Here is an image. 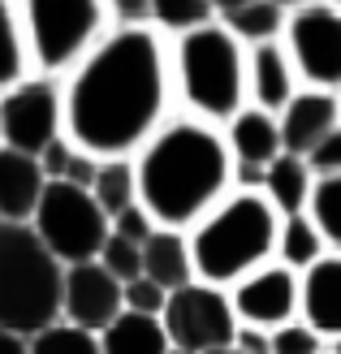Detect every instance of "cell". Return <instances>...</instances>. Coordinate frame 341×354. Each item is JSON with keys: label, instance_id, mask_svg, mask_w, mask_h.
I'll return each mask as SVG.
<instances>
[{"label": "cell", "instance_id": "cell-10", "mask_svg": "<svg viewBox=\"0 0 341 354\" xmlns=\"http://www.w3.org/2000/svg\"><path fill=\"white\" fill-rule=\"evenodd\" d=\"M160 328H165L169 346L190 354L233 342L238 320H233V307H229V290L208 286V281H186V286L169 290L165 307H160Z\"/></svg>", "mask_w": 341, "mask_h": 354}, {"label": "cell", "instance_id": "cell-4", "mask_svg": "<svg viewBox=\"0 0 341 354\" xmlns=\"http://www.w3.org/2000/svg\"><path fill=\"white\" fill-rule=\"evenodd\" d=\"M169 39V82L177 113L229 121L246 104V44L216 17Z\"/></svg>", "mask_w": 341, "mask_h": 354}, {"label": "cell", "instance_id": "cell-24", "mask_svg": "<svg viewBox=\"0 0 341 354\" xmlns=\"http://www.w3.org/2000/svg\"><path fill=\"white\" fill-rule=\"evenodd\" d=\"M39 160V169H44V177L48 182H69V186H86L91 182V173H95V165H100V156H91V151H82L74 138H65V134H57L52 143L35 156Z\"/></svg>", "mask_w": 341, "mask_h": 354}, {"label": "cell", "instance_id": "cell-30", "mask_svg": "<svg viewBox=\"0 0 341 354\" xmlns=\"http://www.w3.org/2000/svg\"><path fill=\"white\" fill-rule=\"evenodd\" d=\"M95 263H100V268H109L117 281H130V277H138V242L109 234V238L100 242V251H95Z\"/></svg>", "mask_w": 341, "mask_h": 354}, {"label": "cell", "instance_id": "cell-12", "mask_svg": "<svg viewBox=\"0 0 341 354\" xmlns=\"http://www.w3.org/2000/svg\"><path fill=\"white\" fill-rule=\"evenodd\" d=\"M117 311H121V281L109 268H100L95 259L61 268V315L57 320L100 333Z\"/></svg>", "mask_w": 341, "mask_h": 354}, {"label": "cell", "instance_id": "cell-27", "mask_svg": "<svg viewBox=\"0 0 341 354\" xmlns=\"http://www.w3.org/2000/svg\"><path fill=\"white\" fill-rule=\"evenodd\" d=\"M203 22H212L208 0H147V26H156L160 35H182Z\"/></svg>", "mask_w": 341, "mask_h": 354}, {"label": "cell", "instance_id": "cell-21", "mask_svg": "<svg viewBox=\"0 0 341 354\" xmlns=\"http://www.w3.org/2000/svg\"><path fill=\"white\" fill-rule=\"evenodd\" d=\"M329 251H333V246H329L324 234H320V229L307 221V212H290V216H281V225H277V251H273L277 263L302 272L307 263H315L320 255H329Z\"/></svg>", "mask_w": 341, "mask_h": 354}, {"label": "cell", "instance_id": "cell-16", "mask_svg": "<svg viewBox=\"0 0 341 354\" xmlns=\"http://www.w3.org/2000/svg\"><path fill=\"white\" fill-rule=\"evenodd\" d=\"M221 134H225V147L233 156V165H242V169H264L281 151L277 117L255 109V104H242L229 121H221Z\"/></svg>", "mask_w": 341, "mask_h": 354}, {"label": "cell", "instance_id": "cell-18", "mask_svg": "<svg viewBox=\"0 0 341 354\" xmlns=\"http://www.w3.org/2000/svg\"><path fill=\"white\" fill-rule=\"evenodd\" d=\"M138 272L151 277L160 290H177L194 281V263H190V246L182 229H151L147 238L138 242Z\"/></svg>", "mask_w": 341, "mask_h": 354}, {"label": "cell", "instance_id": "cell-20", "mask_svg": "<svg viewBox=\"0 0 341 354\" xmlns=\"http://www.w3.org/2000/svg\"><path fill=\"white\" fill-rule=\"evenodd\" d=\"M95 342H100V354H165L169 350L160 315H138L125 307L95 333Z\"/></svg>", "mask_w": 341, "mask_h": 354}, {"label": "cell", "instance_id": "cell-31", "mask_svg": "<svg viewBox=\"0 0 341 354\" xmlns=\"http://www.w3.org/2000/svg\"><path fill=\"white\" fill-rule=\"evenodd\" d=\"M165 298L169 290H160L151 277H130V281H121V307L125 311H138V315H160V307H165Z\"/></svg>", "mask_w": 341, "mask_h": 354}, {"label": "cell", "instance_id": "cell-9", "mask_svg": "<svg viewBox=\"0 0 341 354\" xmlns=\"http://www.w3.org/2000/svg\"><path fill=\"white\" fill-rule=\"evenodd\" d=\"M61 126V78L30 69L26 78H17L13 86L0 91V147L39 156Z\"/></svg>", "mask_w": 341, "mask_h": 354}, {"label": "cell", "instance_id": "cell-8", "mask_svg": "<svg viewBox=\"0 0 341 354\" xmlns=\"http://www.w3.org/2000/svg\"><path fill=\"white\" fill-rule=\"evenodd\" d=\"M281 48L302 86H337L341 91V5L311 0L285 13Z\"/></svg>", "mask_w": 341, "mask_h": 354}, {"label": "cell", "instance_id": "cell-33", "mask_svg": "<svg viewBox=\"0 0 341 354\" xmlns=\"http://www.w3.org/2000/svg\"><path fill=\"white\" fill-rule=\"evenodd\" d=\"M307 160V169L320 177V173H341V130H333V134H324L320 143L302 156Z\"/></svg>", "mask_w": 341, "mask_h": 354}, {"label": "cell", "instance_id": "cell-25", "mask_svg": "<svg viewBox=\"0 0 341 354\" xmlns=\"http://www.w3.org/2000/svg\"><path fill=\"white\" fill-rule=\"evenodd\" d=\"M225 30H233L242 44H264V39H277L281 22H285V9L273 5V0H242L238 9H229L225 17H216Z\"/></svg>", "mask_w": 341, "mask_h": 354}, {"label": "cell", "instance_id": "cell-13", "mask_svg": "<svg viewBox=\"0 0 341 354\" xmlns=\"http://www.w3.org/2000/svg\"><path fill=\"white\" fill-rule=\"evenodd\" d=\"M273 117L281 134V151L307 156L324 134L341 130V91L337 86H298Z\"/></svg>", "mask_w": 341, "mask_h": 354}, {"label": "cell", "instance_id": "cell-40", "mask_svg": "<svg viewBox=\"0 0 341 354\" xmlns=\"http://www.w3.org/2000/svg\"><path fill=\"white\" fill-rule=\"evenodd\" d=\"M333 354H337V350H333Z\"/></svg>", "mask_w": 341, "mask_h": 354}, {"label": "cell", "instance_id": "cell-23", "mask_svg": "<svg viewBox=\"0 0 341 354\" xmlns=\"http://www.w3.org/2000/svg\"><path fill=\"white\" fill-rule=\"evenodd\" d=\"M30 69L35 65H30V48H26L17 0H0V91L13 86L17 78H26Z\"/></svg>", "mask_w": 341, "mask_h": 354}, {"label": "cell", "instance_id": "cell-14", "mask_svg": "<svg viewBox=\"0 0 341 354\" xmlns=\"http://www.w3.org/2000/svg\"><path fill=\"white\" fill-rule=\"evenodd\" d=\"M298 320L320 337L341 342V251L320 255L298 272Z\"/></svg>", "mask_w": 341, "mask_h": 354}, {"label": "cell", "instance_id": "cell-19", "mask_svg": "<svg viewBox=\"0 0 341 354\" xmlns=\"http://www.w3.org/2000/svg\"><path fill=\"white\" fill-rule=\"evenodd\" d=\"M311 182H315V173L307 169V160H302V156H290V151H277L273 160L259 169V194L281 212V216L302 212Z\"/></svg>", "mask_w": 341, "mask_h": 354}, {"label": "cell", "instance_id": "cell-29", "mask_svg": "<svg viewBox=\"0 0 341 354\" xmlns=\"http://www.w3.org/2000/svg\"><path fill=\"white\" fill-rule=\"evenodd\" d=\"M268 350H273V354H333L337 342L320 337L311 324H302L298 315H294V320L268 328Z\"/></svg>", "mask_w": 341, "mask_h": 354}, {"label": "cell", "instance_id": "cell-34", "mask_svg": "<svg viewBox=\"0 0 341 354\" xmlns=\"http://www.w3.org/2000/svg\"><path fill=\"white\" fill-rule=\"evenodd\" d=\"M104 9H109V22L113 26L147 22V0H104Z\"/></svg>", "mask_w": 341, "mask_h": 354}, {"label": "cell", "instance_id": "cell-37", "mask_svg": "<svg viewBox=\"0 0 341 354\" xmlns=\"http://www.w3.org/2000/svg\"><path fill=\"white\" fill-rule=\"evenodd\" d=\"M273 5H281L285 13H290V9H298V5H311V0H273ZM333 5H341V0H333Z\"/></svg>", "mask_w": 341, "mask_h": 354}, {"label": "cell", "instance_id": "cell-2", "mask_svg": "<svg viewBox=\"0 0 341 354\" xmlns=\"http://www.w3.org/2000/svg\"><path fill=\"white\" fill-rule=\"evenodd\" d=\"M134 194L160 229H190L233 190V156L216 121L169 113L134 156Z\"/></svg>", "mask_w": 341, "mask_h": 354}, {"label": "cell", "instance_id": "cell-26", "mask_svg": "<svg viewBox=\"0 0 341 354\" xmlns=\"http://www.w3.org/2000/svg\"><path fill=\"white\" fill-rule=\"evenodd\" d=\"M302 212H307V221L324 234V242L333 251H341V173H320L307 190Z\"/></svg>", "mask_w": 341, "mask_h": 354}, {"label": "cell", "instance_id": "cell-28", "mask_svg": "<svg viewBox=\"0 0 341 354\" xmlns=\"http://www.w3.org/2000/svg\"><path fill=\"white\" fill-rule=\"evenodd\" d=\"M26 350L30 354H100V342H95V333H86V328H74V324H65V320H52L48 328L30 333Z\"/></svg>", "mask_w": 341, "mask_h": 354}, {"label": "cell", "instance_id": "cell-7", "mask_svg": "<svg viewBox=\"0 0 341 354\" xmlns=\"http://www.w3.org/2000/svg\"><path fill=\"white\" fill-rule=\"evenodd\" d=\"M26 225L35 229V238L48 246L57 263L95 259L100 242L109 238V216L91 199V190L69 182H48Z\"/></svg>", "mask_w": 341, "mask_h": 354}, {"label": "cell", "instance_id": "cell-1", "mask_svg": "<svg viewBox=\"0 0 341 354\" xmlns=\"http://www.w3.org/2000/svg\"><path fill=\"white\" fill-rule=\"evenodd\" d=\"M173 104L169 39L147 22L109 26L86 57L61 74V126L91 156H134Z\"/></svg>", "mask_w": 341, "mask_h": 354}, {"label": "cell", "instance_id": "cell-17", "mask_svg": "<svg viewBox=\"0 0 341 354\" xmlns=\"http://www.w3.org/2000/svg\"><path fill=\"white\" fill-rule=\"evenodd\" d=\"M44 186H48V177H44L35 156L0 147V221L26 225L35 203H39V194H44Z\"/></svg>", "mask_w": 341, "mask_h": 354}, {"label": "cell", "instance_id": "cell-11", "mask_svg": "<svg viewBox=\"0 0 341 354\" xmlns=\"http://www.w3.org/2000/svg\"><path fill=\"white\" fill-rule=\"evenodd\" d=\"M229 307H233V320L246 328H277L285 320H294L298 315V272L268 259L255 272H246L229 286Z\"/></svg>", "mask_w": 341, "mask_h": 354}, {"label": "cell", "instance_id": "cell-3", "mask_svg": "<svg viewBox=\"0 0 341 354\" xmlns=\"http://www.w3.org/2000/svg\"><path fill=\"white\" fill-rule=\"evenodd\" d=\"M277 225H281V212L259 190H246V186L225 190L190 229H182L190 246L194 281L229 290L238 277L255 272L277 251Z\"/></svg>", "mask_w": 341, "mask_h": 354}, {"label": "cell", "instance_id": "cell-36", "mask_svg": "<svg viewBox=\"0 0 341 354\" xmlns=\"http://www.w3.org/2000/svg\"><path fill=\"white\" fill-rule=\"evenodd\" d=\"M0 354H30V350H26V337H22V333L0 328Z\"/></svg>", "mask_w": 341, "mask_h": 354}, {"label": "cell", "instance_id": "cell-22", "mask_svg": "<svg viewBox=\"0 0 341 354\" xmlns=\"http://www.w3.org/2000/svg\"><path fill=\"white\" fill-rule=\"evenodd\" d=\"M86 190H91V199L100 203L104 216H117L121 207H130L138 199L130 156H104V160L95 165V173H91V182H86Z\"/></svg>", "mask_w": 341, "mask_h": 354}, {"label": "cell", "instance_id": "cell-5", "mask_svg": "<svg viewBox=\"0 0 341 354\" xmlns=\"http://www.w3.org/2000/svg\"><path fill=\"white\" fill-rule=\"evenodd\" d=\"M61 268L30 225L0 221V328L30 337L57 320Z\"/></svg>", "mask_w": 341, "mask_h": 354}, {"label": "cell", "instance_id": "cell-39", "mask_svg": "<svg viewBox=\"0 0 341 354\" xmlns=\"http://www.w3.org/2000/svg\"><path fill=\"white\" fill-rule=\"evenodd\" d=\"M165 354H190V350H177V346H169V350H165Z\"/></svg>", "mask_w": 341, "mask_h": 354}, {"label": "cell", "instance_id": "cell-15", "mask_svg": "<svg viewBox=\"0 0 341 354\" xmlns=\"http://www.w3.org/2000/svg\"><path fill=\"white\" fill-rule=\"evenodd\" d=\"M298 74L290 57H285L281 39L246 44V104H255L264 113H277L285 100L298 91Z\"/></svg>", "mask_w": 341, "mask_h": 354}, {"label": "cell", "instance_id": "cell-32", "mask_svg": "<svg viewBox=\"0 0 341 354\" xmlns=\"http://www.w3.org/2000/svg\"><path fill=\"white\" fill-rule=\"evenodd\" d=\"M156 229V221L147 216V207H142L138 199L130 203V207H121L117 216H109V234H117V238H130V242H142Z\"/></svg>", "mask_w": 341, "mask_h": 354}, {"label": "cell", "instance_id": "cell-35", "mask_svg": "<svg viewBox=\"0 0 341 354\" xmlns=\"http://www.w3.org/2000/svg\"><path fill=\"white\" fill-rule=\"evenodd\" d=\"M233 346H238L242 354H273V350H268V328H246V324H238Z\"/></svg>", "mask_w": 341, "mask_h": 354}, {"label": "cell", "instance_id": "cell-38", "mask_svg": "<svg viewBox=\"0 0 341 354\" xmlns=\"http://www.w3.org/2000/svg\"><path fill=\"white\" fill-rule=\"evenodd\" d=\"M203 354H242V350L233 346V342H225V346H212V350H203Z\"/></svg>", "mask_w": 341, "mask_h": 354}, {"label": "cell", "instance_id": "cell-6", "mask_svg": "<svg viewBox=\"0 0 341 354\" xmlns=\"http://www.w3.org/2000/svg\"><path fill=\"white\" fill-rule=\"evenodd\" d=\"M30 48V65L39 74L61 78L109 35L104 0H17Z\"/></svg>", "mask_w": 341, "mask_h": 354}]
</instances>
